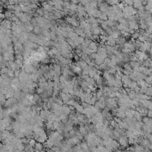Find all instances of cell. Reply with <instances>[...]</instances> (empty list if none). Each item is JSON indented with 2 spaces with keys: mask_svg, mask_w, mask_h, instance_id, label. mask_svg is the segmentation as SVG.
Masks as SVG:
<instances>
[{
  "mask_svg": "<svg viewBox=\"0 0 152 152\" xmlns=\"http://www.w3.org/2000/svg\"><path fill=\"white\" fill-rule=\"evenodd\" d=\"M145 82L148 83V84H150L151 85V82H152V77L151 76H147L146 77H145Z\"/></svg>",
  "mask_w": 152,
  "mask_h": 152,
  "instance_id": "cell-31",
  "label": "cell"
},
{
  "mask_svg": "<svg viewBox=\"0 0 152 152\" xmlns=\"http://www.w3.org/2000/svg\"><path fill=\"white\" fill-rule=\"evenodd\" d=\"M82 53H84L85 54H86V55H90L92 53H93V51L91 50L89 47H87V48H84V49H82Z\"/></svg>",
  "mask_w": 152,
  "mask_h": 152,
  "instance_id": "cell-23",
  "label": "cell"
},
{
  "mask_svg": "<svg viewBox=\"0 0 152 152\" xmlns=\"http://www.w3.org/2000/svg\"><path fill=\"white\" fill-rule=\"evenodd\" d=\"M4 75H6L7 77L13 78V77H14V70H11V69L8 68L7 70H6V73Z\"/></svg>",
  "mask_w": 152,
  "mask_h": 152,
  "instance_id": "cell-18",
  "label": "cell"
},
{
  "mask_svg": "<svg viewBox=\"0 0 152 152\" xmlns=\"http://www.w3.org/2000/svg\"><path fill=\"white\" fill-rule=\"evenodd\" d=\"M137 86H138L137 82H136V81H132L130 84L128 85V86H127V87H129L130 89H133H133H134Z\"/></svg>",
  "mask_w": 152,
  "mask_h": 152,
  "instance_id": "cell-26",
  "label": "cell"
},
{
  "mask_svg": "<svg viewBox=\"0 0 152 152\" xmlns=\"http://www.w3.org/2000/svg\"><path fill=\"white\" fill-rule=\"evenodd\" d=\"M96 53H97L98 55H100V57H102L103 59L107 57V53H106V48H105V46H99L97 48V51H96Z\"/></svg>",
  "mask_w": 152,
  "mask_h": 152,
  "instance_id": "cell-3",
  "label": "cell"
},
{
  "mask_svg": "<svg viewBox=\"0 0 152 152\" xmlns=\"http://www.w3.org/2000/svg\"><path fill=\"white\" fill-rule=\"evenodd\" d=\"M147 88H148V86H142V87H140L139 93H146Z\"/></svg>",
  "mask_w": 152,
  "mask_h": 152,
  "instance_id": "cell-33",
  "label": "cell"
},
{
  "mask_svg": "<svg viewBox=\"0 0 152 152\" xmlns=\"http://www.w3.org/2000/svg\"><path fill=\"white\" fill-rule=\"evenodd\" d=\"M78 37V36L76 34V33L74 32V31H70V32H68V37L72 40H75L77 37Z\"/></svg>",
  "mask_w": 152,
  "mask_h": 152,
  "instance_id": "cell-17",
  "label": "cell"
},
{
  "mask_svg": "<svg viewBox=\"0 0 152 152\" xmlns=\"http://www.w3.org/2000/svg\"><path fill=\"white\" fill-rule=\"evenodd\" d=\"M34 149H35V151H41V150H43V149H44L43 143L37 142L35 143V145H34Z\"/></svg>",
  "mask_w": 152,
  "mask_h": 152,
  "instance_id": "cell-10",
  "label": "cell"
},
{
  "mask_svg": "<svg viewBox=\"0 0 152 152\" xmlns=\"http://www.w3.org/2000/svg\"><path fill=\"white\" fill-rule=\"evenodd\" d=\"M105 44L109 46H114L115 44H117V43H116V39H114L111 36H108V40H107Z\"/></svg>",
  "mask_w": 152,
  "mask_h": 152,
  "instance_id": "cell-6",
  "label": "cell"
},
{
  "mask_svg": "<svg viewBox=\"0 0 152 152\" xmlns=\"http://www.w3.org/2000/svg\"><path fill=\"white\" fill-rule=\"evenodd\" d=\"M133 91L135 92V93H139V91H140V86H136L134 89H133Z\"/></svg>",
  "mask_w": 152,
  "mask_h": 152,
  "instance_id": "cell-39",
  "label": "cell"
},
{
  "mask_svg": "<svg viewBox=\"0 0 152 152\" xmlns=\"http://www.w3.org/2000/svg\"><path fill=\"white\" fill-rule=\"evenodd\" d=\"M77 4H73V3L70 4V6H69V10H70V11L77 12Z\"/></svg>",
  "mask_w": 152,
  "mask_h": 152,
  "instance_id": "cell-22",
  "label": "cell"
},
{
  "mask_svg": "<svg viewBox=\"0 0 152 152\" xmlns=\"http://www.w3.org/2000/svg\"><path fill=\"white\" fill-rule=\"evenodd\" d=\"M36 13H37V14L39 15V16H43L44 15V9L42 8V7H37V9L36 10Z\"/></svg>",
  "mask_w": 152,
  "mask_h": 152,
  "instance_id": "cell-25",
  "label": "cell"
},
{
  "mask_svg": "<svg viewBox=\"0 0 152 152\" xmlns=\"http://www.w3.org/2000/svg\"><path fill=\"white\" fill-rule=\"evenodd\" d=\"M70 112H71V110L70 109V108H69V105H67L65 103L62 105V113L66 114V115H69Z\"/></svg>",
  "mask_w": 152,
  "mask_h": 152,
  "instance_id": "cell-12",
  "label": "cell"
},
{
  "mask_svg": "<svg viewBox=\"0 0 152 152\" xmlns=\"http://www.w3.org/2000/svg\"><path fill=\"white\" fill-rule=\"evenodd\" d=\"M118 143H119L120 147V150L121 149H125L126 148V147H128V138H127V136H120L119 138H118L117 140Z\"/></svg>",
  "mask_w": 152,
  "mask_h": 152,
  "instance_id": "cell-1",
  "label": "cell"
},
{
  "mask_svg": "<svg viewBox=\"0 0 152 152\" xmlns=\"http://www.w3.org/2000/svg\"><path fill=\"white\" fill-rule=\"evenodd\" d=\"M127 138H128V144L129 145L134 144V139H133V137H127Z\"/></svg>",
  "mask_w": 152,
  "mask_h": 152,
  "instance_id": "cell-34",
  "label": "cell"
},
{
  "mask_svg": "<svg viewBox=\"0 0 152 152\" xmlns=\"http://www.w3.org/2000/svg\"><path fill=\"white\" fill-rule=\"evenodd\" d=\"M74 32L77 34V36H80V37H86V34H85V31L83 29L80 28L79 26L77 27H74Z\"/></svg>",
  "mask_w": 152,
  "mask_h": 152,
  "instance_id": "cell-4",
  "label": "cell"
},
{
  "mask_svg": "<svg viewBox=\"0 0 152 152\" xmlns=\"http://www.w3.org/2000/svg\"><path fill=\"white\" fill-rule=\"evenodd\" d=\"M139 36H140L139 31H138V30H135V31H134V33H133V34L131 35V37H132V38H133V39H137L138 37H139Z\"/></svg>",
  "mask_w": 152,
  "mask_h": 152,
  "instance_id": "cell-28",
  "label": "cell"
},
{
  "mask_svg": "<svg viewBox=\"0 0 152 152\" xmlns=\"http://www.w3.org/2000/svg\"><path fill=\"white\" fill-rule=\"evenodd\" d=\"M111 37H113L114 39H116L117 40L118 37L121 36V33H120V31L119 30H113V32H112V34L110 35Z\"/></svg>",
  "mask_w": 152,
  "mask_h": 152,
  "instance_id": "cell-13",
  "label": "cell"
},
{
  "mask_svg": "<svg viewBox=\"0 0 152 152\" xmlns=\"http://www.w3.org/2000/svg\"><path fill=\"white\" fill-rule=\"evenodd\" d=\"M15 103H18V100L15 99V98L11 97V98H8V99H6L5 103H4V106H5V108H12V107Z\"/></svg>",
  "mask_w": 152,
  "mask_h": 152,
  "instance_id": "cell-2",
  "label": "cell"
},
{
  "mask_svg": "<svg viewBox=\"0 0 152 152\" xmlns=\"http://www.w3.org/2000/svg\"><path fill=\"white\" fill-rule=\"evenodd\" d=\"M78 131H79V133H81V134L83 135H86V134H88V132H87L86 130V128L85 127V126L83 125V126H79V129H78Z\"/></svg>",
  "mask_w": 152,
  "mask_h": 152,
  "instance_id": "cell-14",
  "label": "cell"
},
{
  "mask_svg": "<svg viewBox=\"0 0 152 152\" xmlns=\"http://www.w3.org/2000/svg\"><path fill=\"white\" fill-rule=\"evenodd\" d=\"M33 33L36 35H39V34H41V31H42V29L41 28H39L38 26H35L34 28H33Z\"/></svg>",
  "mask_w": 152,
  "mask_h": 152,
  "instance_id": "cell-21",
  "label": "cell"
},
{
  "mask_svg": "<svg viewBox=\"0 0 152 152\" xmlns=\"http://www.w3.org/2000/svg\"><path fill=\"white\" fill-rule=\"evenodd\" d=\"M103 61H104V59L102 57H100V55H97V57L94 59V62H95V64H97V65H100V64L103 63Z\"/></svg>",
  "mask_w": 152,
  "mask_h": 152,
  "instance_id": "cell-15",
  "label": "cell"
},
{
  "mask_svg": "<svg viewBox=\"0 0 152 152\" xmlns=\"http://www.w3.org/2000/svg\"><path fill=\"white\" fill-rule=\"evenodd\" d=\"M81 105L83 107H84V108H86V107H88V103H86V102H81Z\"/></svg>",
  "mask_w": 152,
  "mask_h": 152,
  "instance_id": "cell-37",
  "label": "cell"
},
{
  "mask_svg": "<svg viewBox=\"0 0 152 152\" xmlns=\"http://www.w3.org/2000/svg\"><path fill=\"white\" fill-rule=\"evenodd\" d=\"M129 64L131 65L133 70H138L140 65V63L139 61H129Z\"/></svg>",
  "mask_w": 152,
  "mask_h": 152,
  "instance_id": "cell-11",
  "label": "cell"
},
{
  "mask_svg": "<svg viewBox=\"0 0 152 152\" xmlns=\"http://www.w3.org/2000/svg\"><path fill=\"white\" fill-rule=\"evenodd\" d=\"M133 151H135V152H142L143 151V147L139 143H134V144H133Z\"/></svg>",
  "mask_w": 152,
  "mask_h": 152,
  "instance_id": "cell-9",
  "label": "cell"
},
{
  "mask_svg": "<svg viewBox=\"0 0 152 152\" xmlns=\"http://www.w3.org/2000/svg\"><path fill=\"white\" fill-rule=\"evenodd\" d=\"M145 94L148 95V96H151V95H152V88H151V86H149L148 88H147Z\"/></svg>",
  "mask_w": 152,
  "mask_h": 152,
  "instance_id": "cell-29",
  "label": "cell"
},
{
  "mask_svg": "<svg viewBox=\"0 0 152 152\" xmlns=\"http://www.w3.org/2000/svg\"><path fill=\"white\" fill-rule=\"evenodd\" d=\"M75 109H76V111H77V112H78V113L83 114V112H84V107H83L80 103L77 104V106L75 107Z\"/></svg>",
  "mask_w": 152,
  "mask_h": 152,
  "instance_id": "cell-20",
  "label": "cell"
},
{
  "mask_svg": "<svg viewBox=\"0 0 152 152\" xmlns=\"http://www.w3.org/2000/svg\"><path fill=\"white\" fill-rule=\"evenodd\" d=\"M5 100H6L5 95L3 94V93H0V104L4 105V103H5Z\"/></svg>",
  "mask_w": 152,
  "mask_h": 152,
  "instance_id": "cell-24",
  "label": "cell"
},
{
  "mask_svg": "<svg viewBox=\"0 0 152 152\" xmlns=\"http://www.w3.org/2000/svg\"><path fill=\"white\" fill-rule=\"evenodd\" d=\"M121 81L123 83V85H126V86H128V85L132 82V80H131V78L129 77V76H126L123 74L121 77Z\"/></svg>",
  "mask_w": 152,
  "mask_h": 152,
  "instance_id": "cell-5",
  "label": "cell"
},
{
  "mask_svg": "<svg viewBox=\"0 0 152 152\" xmlns=\"http://www.w3.org/2000/svg\"><path fill=\"white\" fill-rule=\"evenodd\" d=\"M98 46H99V44H98L97 42H95V41H91V43H90V44H89L88 47L90 48L91 50L93 51V52H96V51H97Z\"/></svg>",
  "mask_w": 152,
  "mask_h": 152,
  "instance_id": "cell-8",
  "label": "cell"
},
{
  "mask_svg": "<svg viewBox=\"0 0 152 152\" xmlns=\"http://www.w3.org/2000/svg\"><path fill=\"white\" fill-rule=\"evenodd\" d=\"M102 21H107L108 20V15H107V13H102V14H100V16L99 17Z\"/></svg>",
  "mask_w": 152,
  "mask_h": 152,
  "instance_id": "cell-27",
  "label": "cell"
},
{
  "mask_svg": "<svg viewBox=\"0 0 152 152\" xmlns=\"http://www.w3.org/2000/svg\"><path fill=\"white\" fill-rule=\"evenodd\" d=\"M79 3L80 4H82L83 6H85V5H86L87 4H89V2L87 1V0H79Z\"/></svg>",
  "mask_w": 152,
  "mask_h": 152,
  "instance_id": "cell-35",
  "label": "cell"
},
{
  "mask_svg": "<svg viewBox=\"0 0 152 152\" xmlns=\"http://www.w3.org/2000/svg\"><path fill=\"white\" fill-rule=\"evenodd\" d=\"M4 19H5V16H4V13H0V21H3Z\"/></svg>",
  "mask_w": 152,
  "mask_h": 152,
  "instance_id": "cell-36",
  "label": "cell"
},
{
  "mask_svg": "<svg viewBox=\"0 0 152 152\" xmlns=\"http://www.w3.org/2000/svg\"><path fill=\"white\" fill-rule=\"evenodd\" d=\"M37 142V140H36L34 138H31V139H29V144L30 145V146H32V147H34V145L35 143Z\"/></svg>",
  "mask_w": 152,
  "mask_h": 152,
  "instance_id": "cell-30",
  "label": "cell"
},
{
  "mask_svg": "<svg viewBox=\"0 0 152 152\" xmlns=\"http://www.w3.org/2000/svg\"><path fill=\"white\" fill-rule=\"evenodd\" d=\"M147 109H152V102H151V100H149V105H148V107H147Z\"/></svg>",
  "mask_w": 152,
  "mask_h": 152,
  "instance_id": "cell-38",
  "label": "cell"
},
{
  "mask_svg": "<svg viewBox=\"0 0 152 152\" xmlns=\"http://www.w3.org/2000/svg\"><path fill=\"white\" fill-rule=\"evenodd\" d=\"M133 117H135V119L137 121H142V115L140 112H138L137 110H135L134 114H133Z\"/></svg>",
  "mask_w": 152,
  "mask_h": 152,
  "instance_id": "cell-19",
  "label": "cell"
},
{
  "mask_svg": "<svg viewBox=\"0 0 152 152\" xmlns=\"http://www.w3.org/2000/svg\"><path fill=\"white\" fill-rule=\"evenodd\" d=\"M140 65H143V66H145V67H147V68H151V66H152V61H151L150 57H149L148 59H146L145 61H143L140 62Z\"/></svg>",
  "mask_w": 152,
  "mask_h": 152,
  "instance_id": "cell-7",
  "label": "cell"
},
{
  "mask_svg": "<svg viewBox=\"0 0 152 152\" xmlns=\"http://www.w3.org/2000/svg\"><path fill=\"white\" fill-rule=\"evenodd\" d=\"M147 38H148V37H145V36H143V35H140V36H139V37H138V39H139L140 42H145V41H147Z\"/></svg>",
  "mask_w": 152,
  "mask_h": 152,
  "instance_id": "cell-32",
  "label": "cell"
},
{
  "mask_svg": "<svg viewBox=\"0 0 152 152\" xmlns=\"http://www.w3.org/2000/svg\"><path fill=\"white\" fill-rule=\"evenodd\" d=\"M135 94H136V93L133 90V89H130V91L127 92V95H128V97L130 98L131 100L134 99V98H135Z\"/></svg>",
  "mask_w": 152,
  "mask_h": 152,
  "instance_id": "cell-16",
  "label": "cell"
}]
</instances>
